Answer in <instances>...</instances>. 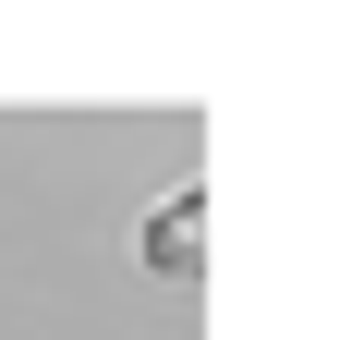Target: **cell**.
<instances>
[{"label":"cell","instance_id":"1","mask_svg":"<svg viewBox=\"0 0 352 340\" xmlns=\"http://www.w3.org/2000/svg\"><path fill=\"white\" fill-rule=\"evenodd\" d=\"M146 268L170 279V292L207 279V182H170V195H158V219H146Z\"/></svg>","mask_w":352,"mask_h":340}]
</instances>
